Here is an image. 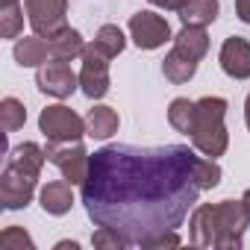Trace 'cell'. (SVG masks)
Masks as SVG:
<instances>
[{
  "label": "cell",
  "mask_w": 250,
  "mask_h": 250,
  "mask_svg": "<svg viewBox=\"0 0 250 250\" xmlns=\"http://www.w3.org/2000/svg\"><path fill=\"white\" fill-rule=\"evenodd\" d=\"M162 74L174 83V85H183V83H188L194 74H197V59H191V56H186V53H180L177 47L162 59Z\"/></svg>",
  "instance_id": "18"
},
{
  "label": "cell",
  "mask_w": 250,
  "mask_h": 250,
  "mask_svg": "<svg viewBox=\"0 0 250 250\" xmlns=\"http://www.w3.org/2000/svg\"><path fill=\"white\" fill-rule=\"evenodd\" d=\"M218 209V250H238L244 244V229L250 227L247 209L241 200H221Z\"/></svg>",
  "instance_id": "6"
},
{
  "label": "cell",
  "mask_w": 250,
  "mask_h": 250,
  "mask_svg": "<svg viewBox=\"0 0 250 250\" xmlns=\"http://www.w3.org/2000/svg\"><path fill=\"white\" fill-rule=\"evenodd\" d=\"M118 112L112 106H94L88 109L85 115V136L88 139H97V142H106L118 133Z\"/></svg>",
  "instance_id": "14"
},
{
  "label": "cell",
  "mask_w": 250,
  "mask_h": 250,
  "mask_svg": "<svg viewBox=\"0 0 250 250\" xmlns=\"http://www.w3.org/2000/svg\"><path fill=\"white\" fill-rule=\"evenodd\" d=\"M15 62L21 68H39L50 59V44L44 42V36H24L15 42Z\"/></svg>",
  "instance_id": "15"
},
{
  "label": "cell",
  "mask_w": 250,
  "mask_h": 250,
  "mask_svg": "<svg viewBox=\"0 0 250 250\" xmlns=\"http://www.w3.org/2000/svg\"><path fill=\"white\" fill-rule=\"evenodd\" d=\"M91 244H94V247H109V250H124V247H130V241L124 238L118 229H112V227H97L94 235H91Z\"/></svg>",
  "instance_id": "27"
},
{
  "label": "cell",
  "mask_w": 250,
  "mask_h": 250,
  "mask_svg": "<svg viewBox=\"0 0 250 250\" xmlns=\"http://www.w3.org/2000/svg\"><path fill=\"white\" fill-rule=\"evenodd\" d=\"M36 85H39V91L65 100V97H71V94L77 91L80 77L71 71L68 62H62V59H47V62L39 65V71H36Z\"/></svg>",
  "instance_id": "9"
},
{
  "label": "cell",
  "mask_w": 250,
  "mask_h": 250,
  "mask_svg": "<svg viewBox=\"0 0 250 250\" xmlns=\"http://www.w3.org/2000/svg\"><path fill=\"white\" fill-rule=\"evenodd\" d=\"M174 47H177L180 53H186V56H191V59L200 62V59L209 53L206 27H188V24H183V30L174 36Z\"/></svg>",
  "instance_id": "16"
},
{
  "label": "cell",
  "mask_w": 250,
  "mask_h": 250,
  "mask_svg": "<svg viewBox=\"0 0 250 250\" xmlns=\"http://www.w3.org/2000/svg\"><path fill=\"white\" fill-rule=\"evenodd\" d=\"M147 3H153V6H159V9H168V12H180L188 0H147Z\"/></svg>",
  "instance_id": "29"
},
{
  "label": "cell",
  "mask_w": 250,
  "mask_h": 250,
  "mask_svg": "<svg viewBox=\"0 0 250 250\" xmlns=\"http://www.w3.org/2000/svg\"><path fill=\"white\" fill-rule=\"evenodd\" d=\"M94 44H97V50H100V53H106L109 59H115V56L124 50L127 39H124L121 27H115V24H103V27L97 30V36H94Z\"/></svg>",
  "instance_id": "22"
},
{
  "label": "cell",
  "mask_w": 250,
  "mask_h": 250,
  "mask_svg": "<svg viewBox=\"0 0 250 250\" xmlns=\"http://www.w3.org/2000/svg\"><path fill=\"white\" fill-rule=\"evenodd\" d=\"M68 247H71V250H77L80 244H77V241H59V244H56V250H68Z\"/></svg>",
  "instance_id": "32"
},
{
  "label": "cell",
  "mask_w": 250,
  "mask_h": 250,
  "mask_svg": "<svg viewBox=\"0 0 250 250\" xmlns=\"http://www.w3.org/2000/svg\"><path fill=\"white\" fill-rule=\"evenodd\" d=\"M47 162L62 171L71 186H83L91 168V156L80 142H47Z\"/></svg>",
  "instance_id": "4"
},
{
  "label": "cell",
  "mask_w": 250,
  "mask_h": 250,
  "mask_svg": "<svg viewBox=\"0 0 250 250\" xmlns=\"http://www.w3.org/2000/svg\"><path fill=\"white\" fill-rule=\"evenodd\" d=\"M39 133L47 142H80L85 136V118H80L71 106H47L39 115Z\"/></svg>",
  "instance_id": "3"
},
{
  "label": "cell",
  "mask_w": 250,
  "mask_h": 250,
  "mask_svg": "<svg viewBox=\"0 0 250 250\" xmlns=\"http://www.w3.org/2000/svg\"><path fill=\"white\" fill-rule=\"evenodd\" d=\"M0 121H3V130L6 133H15L27 124V109L18 97H3L0 103Z\"/></svg>",
  "instance_id": "24"
},
{
  "label": "cell",
  "mask_w": 250,
  "mask_h": 250,
  "mask_svg": "<svg viewBox=\"0 0 250 250\" xmlns=\"http://www.w3.org/2000/svg\"><path fill=\"white\" fill-rule=\"evenodd\" d=\"M159 247H180V235H177V229H171V232H162V235L150 238L142 250H159Z\"/></svg>",
  "instance_id": "28"
},
{
  "label": "cell",
  "mask_w": 250,
  "mask_h": 250,
  "mask_svg": "<svg viewBox=\"0 0 250 250\" xmlns=\"http://www.w3.org/2000/svg\"><path fill=\"white\" fill-rule=\"evenodd\" d=\"M6 162L18 165V168L36 174V177H42V168H44V162H47V150H42L36 142H24V145H18V147L9 150V159H6Z\"/></svg>",
  "instance_id": "19"
},
{
  "label": "cell",
  "mask_w": 250,
  "mask_h": 250,
  "mask_svg": "<svg viewBox=\"0 0 250 250\" xmlns=\"http://www.w3.org/2000/svg\"><path fill=\"white\" fill-rule=\"evenodd\" d=\"M194 112H197L194 100H188V97H174L171 106H168V124H171L177 133L191 136V130H194Z\"/></svg>",
  "instance_id": "21"
},
{
  "label": "cell",
  "mask_w": 250,
  "mask_h": 250,
  "mask_svg": "<svg viewBox=\"0 0 250 250\" xmlns=\"http://www.w3.org/2000/svg\"><path fill=\"white\" fill-rule=\"evenodd\" d=\"M80 88L88 100H100L109 91V56L97 50V44H85L83 50V71H80Z\"/></svg>",
  "instance_id": "7"
},
{
  "label": "cell",
  "mask_w": 250,
  "mask_h": 250,
  "mask_svg": "<svg viewBox=\"0 0 250 250\" xmlns=\"http://www.w3.org/2000/svg\"><path fill=\"white\" fill-rule=\"evenodd\" d=\"M235 15L241 24H250V0H235Z\"/></svg>",
  "instance_id": "30"
},
{
  "label": "cell",
  "mask_w": 250,
  "mask_h": 250,
  "mask_svg": "<svg viewBox=\"0 0 250 250\" xmlns=\"http://www.w3.org/2000/svg\"><path fill=\"white\" fill-rule=\"evenodd\" d=\"M39 177L6 162L3 174H0V206L3 209H27L33 194H36Z\"/></svg>",
  "instance_id": "5"
},
{
  "label": "cell",
  "mask_w": 250,
  "mask_h": 250,
  "mask_svg": "<svg viewBox=\"0 0 250 250\" xmlns=\"http://www.w3.org/2000/svg\"><path fill=\"white\" fill-rule=\"evenodd\" d=\"M244 124H247V130H250V94L244 100Z\"/></svg>",
  "instance_id": "31"
},
{
  "label": "cell",
  "mask_w": 250,
  "mask_h": 250,
  "mask_svg": "<svg viewBox=\"0 0 250 250\" xmlns=\"http://www.w3.org/2000/svg\"><path fill=\"white\" fill-rule=\"evenodd\" d=\"M27 21L36 36L53 39L59 30H65V15H68V0H27Z\"/></svg>",
  "instance_id": "8"
},
{
  "label": "cell",
  "mask_w": 250,
  "mask_h": 250,
  "mask_svg": "<svg viewBox=\"0 0 250 250\" xmlns=\"http://www.w3.org/2000/svg\"><path fill=\"white\" fill-rule=\"evenodd\" d=\"M0 247L3 250H33L36 244H33V238L24 232V227H6L3 232H0Z\"/></svg>",
  "instance_id": "26"
},
{
  "label": "cell",
  "mask_w": 250,
  "mask_h": 250,
  "mask_svg": "<svg viewBox=\"0 0 250 250\" xmlns=\"http://www.w3.org/2000/svg\"><path fill=\"white\" fill-rule=\"evenodd\" d=\"M218 9H221L218 0H188V3L180 9V18L188 27H209L218 18Z\"/></svg>",
  "instance_id": "20"
},
{
  "label": "cell",
  "mask_w": 250,
  "mask_h": 250,
  "mask_svg": "<svg viewBox=\"0 0 250 250\" xmlns=\"http://www.w3.org/2000/svg\"><path fill=\"white\" fill-rule=\"evenodd\" d=\"M241 203H244V209H247V218H250V188L241 194Z\"/></svg>",
  "instance_id": "33"
},
{
  "label": "cell",
  "mask_w": 250,
  "mask_h": 250,
  "mask_svg": "<svg viewBox=\"0 0 250 250\" xmlns=\"http://www.w3.org/2000/svg\"><path fill=\"white\" fill-rule=\"evenodd\" d=\"M47 44H50V59H62V62H71V59L83 56V50H85L83 36L71 27L59 30L53 39H47Z\"/></svg>",
  "instance_id": "17"
},
{
  "label": "cell",
  "mask_w": 250,
  "mask_h": 250,
  "mask_svg": "<svg viewBox=\"0 0 250 250\" xmlns=\"http://www.w3.org/2000/svg\"><path fill=\"white\" fill-rule=\"evenodd\" d=\"M194 174H197V186L206 191V188H215L218 183H221V165L215 162V159H197V168H194Z\"/></svg>",
  "instance_id": "25"
},
{
  "label": "cell",
  "mask_w": 250,
  "mask_h": 250,
  "mask_svg": "<svg viewBox=\"0 0 250 250\" xmlns=\"http://www.w3.org/2000/svg\"><path fill=\"white\" fill-rule=\"evenodd\" d=\"M218 62H221V71L227 77H232V80H250V42L241 39V36H229L221 44Z\"/></svg>",
  "instance_id": "11"
},
{
  "label": "cell",
  "mask_w": 250,
  "mask_h": 250,
  "mask_svg": "<svg viewBox=\"0 0 250 250\" xmlns=\"http://www.w3.org/2000/svg\"><path fill=\"white\" fill-rule=\"evenodd\" d=\"M188 241L194 247H218V209H215V203H200L191 212Z\"/></svg>",
  "instance_id": "12"
},
{
  "label": "cell",
  "mask_w": 250,
  "mask_h": 250,
  "mask_svg": "<svg viewBox=\"0 0 250 250\" xmlns=\"http://www.w3.org/2000/svg\"><path fill=\"white\" fill-rule=\"evenodd\" d=\"M130 36L136 42V47L142 50H156L171 39V27L162 15L156 12H136L130 18Z\"/></svg>",
  "instance_id": "10"
},
{
  "label": "cell",
  "mask_w": 250,
  "mask_h": 250,
  "mask_svg": "<svg viewBox=\"0 0 250 250\" xmlns=\"http://www.w3.org/2000/svg\"><path fill=\"white\" fill-rule=\"evenodd\" d=\"M3 3H15V0H3Z\"/></svg>",
  "instance_id": "34"
},
{
  "label": "cell",
  "mask_w": 250,
  "mask_h": 250,
  "mask_svg": "<svg viewBox=\"0 0 250 250\" xmlns=\"http://www.w3.org/2000/svg\"><path fill=\"white\" fill-rule=\"evenodd\" d=\"M194 130H191V147L209 159H218L229 147V133L224 127L227 118V100L224 97H200L194 100Z\"/></svg>",
  "instance_id": "2"
},
{
  "label": "cell",
  "mask_w": 250,
  "mask_h": 250,
  "mask_svg": "<svg viewBox=\"0 0 250 250\" xmlns=\"http://www.w3.org/2000/svg\"><path fill=\"white\" fill-rule=\"evenodd\" d=\"M24 33V9L21 3L15 0V3H3V9H0V36L3 39H18Z\"/></svg>",
  "instance_id": "23"
},
{
  "label": "cell",
  "mask_w": 250,
  "mask_h": 250,
  "mask_svg": "<svg viewBox=\"0 0 250 250\" xmlns=\"http://www.w3.org/2000/svg\"><path fill=\"white\" fill-rule=\"evenodd\" d=\"M39 200H42V209L47 215H68L71 206H74V191H71V183L62 177V180H53V183H44L42 191H39Z\"/></svg>",
  "instance_id": "13"
},
{
  "label": "cell",
  "mask_w": 250,
  "mask_h": 250,
  "mask_svg": "<svg viewBox=\"0 0 250 250\" xmlns=\"http://www.w3.org/2000/svg\"><path fill=\"white\" fill-rule=\"evenodd\" d=\"M197 159L186 145H109L91 156L83 203L97 227H112L130 247L177 229L200 197Z\"/></svg>",
  "instance_id": "1"
}]
</instances>
